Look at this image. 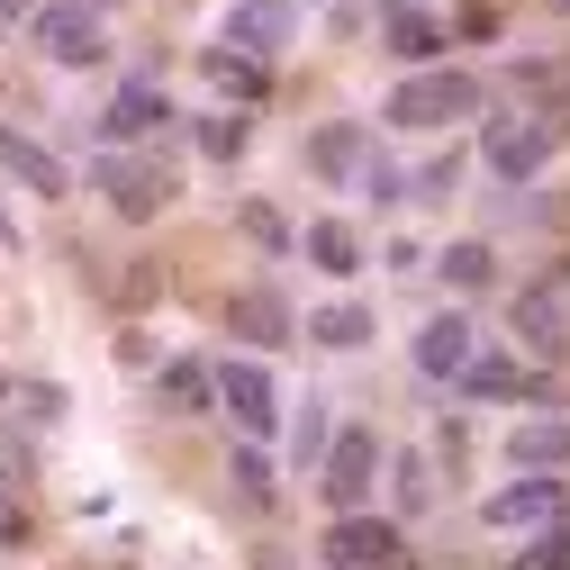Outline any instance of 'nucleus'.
I'll return each instance as SVG.
<instances>
[{
	"mask_svg": "<svg viewBox=\"0 0 570 570\" xmlns=\"http://www.w3.org/2000/svg\"><path fill=\"white\" fill-rule=\"evenodd\" d=\"M227 335H236V353H291L299 344V308H291V291L281 281H245V291L227 299Z\"/></svg>",
	"mask_w": 570,
	"mask_h": 570,
	"instance_id": "9",
	"label": "nucleus"
},
{
	"mask_svg": "<svg viewBox=\"0 0 570 570\" xmlns=\"http://www.w3.org/2000/svg\"><path fill=\"white\" fill-rule=\"evenodd\" d=\"M381 462H390V444H381V425H363V416H344L335 435H326V453H317V498H326V517H353V508H372V489H381Z\"/></svg>",
	"mask_w": 570,
	"mask_h": 570,
	"instance_id": "2",
	"label": "nucleus"
},
{
	"mask_svg": "<svg viewBox=\"0 0 570 570\" xmlns=\"http://www.w3.org/2000/svg\"><path fill=\"white\" fill-rule=\"evenodd\" d=\"M190 136H199V155H208V164H245L254 118H245V109H208V118H190Z\"/></svg>",
	"mask_w": 570,
	"mask_h": 570,
	"instance_id": "25",
	"label": "nucleus"
},
{
	"mask_svg": "<svg viewBox=\"0 0 570 570\" xmlns=\"http://www.w3.org/2000/svg\"><path fill=\"white\" fill-rule=\"evenodd\" d=\"M435 281H444L453 299H480L489 281H498V245H489V236H453V245L435 254Z\"/></svg>",
	"mask_w": 570,
	"mask_h": 570,
	"instance_id": "20",
	"label": "nucleus"
},
{
	"mask_svg": "<svg viewBox=\"0 0 570 570\" xmlns=\"http://www.w3.org/2000/svg\"><path fill=\"white\" fill-rule=\"evenodd\" d=\"M299 254H308L326 281H353V272H363V236H353L344 218H317V227L299 236Z\"/></svg>",
	"mask_w": 570,
	"mask_h": 570,
	"instance_id": "24",
	"label": "nucleus"
},
{
	"mask_svg": "<svg viewBox=\"0 0 570 570\" xmlns=\"http://www.w3.org/2000/svg\"><path fill=\"white\" fill-rule=\"evenodd\" d=\"M164 136H181V109L164 100V82L155 73H127L118 91H109V109H100V146H164Z\"/></svg>",
	"mask_w": 570,
	"mask_h": 570,
	"instance_id": "7",
	"label": "nucleus"
},
{
	"mask_svg": "<svg viewBox=\"0 0 570 570\" xmlns=\"http://www.w3.org/2000/svg\"><path fill=\"white\" fill-rule=\"evenodd\" d=\"M480 164H489V181L525 190V181L552 164V118H534V109H498V118L480 127Z\"/></svg>",
	"mask_w": 570,
	"mask_h": 570,
	"instance_id": "6",
	"label": "nucleus"
},
{
	"mask_svg": "<svg viewBox=\"0 0 570 570\" xmlns=\"http://www.w3.org/2000/svg\"><path fill=\"white\" fill-rule=\"evenodd\" d=\"M19 19H37V0H0V28H19Z\"/></svg>",
	"mask_w": 570,
	"mask_h": 570,
	"instance_id": "34",
	"label": "nucleus"
},
{
	"mask_svg": "<svg viewBox=\"0 0 570 570\" xmlns=\"http://www.w3.org/2000/svg\"><path fill=\"white\" fill-rule=\"evenodd\" d=\"M208 82H218L227 100H263V91H272V63H254V55H236V46H208Z\"/></svg>",
	"mask_w": 570,
	"mask_h": 570,
	"instance_id": "26",
	"label": "nucleus"
},
{
	"mask_svg": "<svg viewBox=\"0 0 570 570\" xmlns=\"http://www.w3.org/2000/svg\"><path fill=\"white\" fill-rule=\"evenodd\" d=\"M444 37H471V46H480V37H498V10H462Z\"/></svg>",
	"mask_w": 570,
	"mask_h": 570,
	"instance_id": "32",
	"label": "nucleus"
},
{
	"mask_svg": "<svg viewBox=\"0 0 570 570\" xmlns=\"http://www.w3.org/2000/svg\"><path fill=\"white\" fill-rule=\"evenodd\" d=\"M471 353H480V326H471L462 308H435V317L416 326V344H407V363H416V381H435V390H453Z\"/></svg>",
	"mask_w": 570,
	"mask_h": 570,
	"instance_id": "12",
	"label": "nucleus"
},
{
	"mask_svg": "<svg viewBox=\"0 0 570 570\" xmlns=\"http://www.w3.org/2000/svg\"><path fill=\"white\" fill-rule=\"evenodd\" d=\"M453 399H471V407H525V399H543L552 407V381L525 363V353H471V363H462V381H453Z\"/></svg>",
	"mask_w": 570,
	"mask_h": 570,
	"instance_id": "10",
	"label": "nucleus"
},
{
	"mask_svg": "<svg viewBox=\"0 0 570 570\" xmlns=\"http://www.w3.org/2000/svg\"><path fill=\"white\" fill-rule=\"evenodd\" d=\"M480 525H498V534H543V525H570V471H517L498 498H480Z\"/></svg>",
	"mask_w": 570,
	"mask_h": 570,
	"instance_id": "8",
	"label": "nucleus"
},
{
	"mask_svg": "<svg viewBox=\"0 0 570 570\" xmlns=\"http://www.w3.org/2000/svg\"><path fill=\"white\" fill-rule=\"evenodd\" d=\"M508 326H517V344H525V353L561 363V353H570V299H561V281H534V291H517Z\"/></svg>",
	"mask_w": 570,
	"mask_h": 570,
	"instance_id": "14",
	"label": "nucleus"
},
{
	"mask_svg": "<svg viewBox=\"0 0 570 570\" xmlns=\"http://www.w3.org/2000/svg\"><path fill=\"white\" fill-rule=\"evenodd\" d=\"M299 335H308L317 353H363V344L381 335V317H372L363 299H326V308H308V317H299Z\"/></svg>",
	"mask_w": 570,
	"mask_h": 570,
	"instance_id": "16",
	"label": "nucleus"
},
{
	"mask_svg": "<svg viewBox=\"0 0 570 570\" xmlns=\"http://www.w3.org/2000/svg\"><path fill=\"white\" fill-rule=\"evenodd\" d=\"M444 190H462V164H453V155H435V164L407 181V199H444Z\"/></svg>",
	"mask_w": 570,
	"mask_h": 570,
	"instance_id": "31",
	"label": "nucleus"
},
{
	"mask_svg": "<svg viewBox=\"0 0 570 570\" xmlns=\"http://www.w3.org/2000/svg\"><path fill=\"white\" fill-rule=\"evenodd\" d=\"M326 435H335V416L308 399L299 416H291V471H317V453H326Z\"/></svg>",
	"mask_w": 570,
	"mask_h": 570,
	"instance_id": "29",
	"label": "nucleus"
},
{
	"mask_svg": "<svg viewBox=\"0 0 570 570\" xmlns=\"http://www.w3.org/2000/svg\"><path fill=\"white\" fill-rule=\"evenodd\" d=\"M407 543H399V525L390 517H372V508H353V517H326V534H317V561L326 570H381V561H399Z\"/></svg>",
	"mask_w": 570,
	"mask_h": 570,
	"instance_id": "11",
	"label": "nucleus"
},
{
	"mask_svg": "<svg viewBox=\"0 0 570 570\" xmlns=\"http://www.w3.org/2000/svg\"><path fill=\"white\" fill-rule=\"evenodd\" d=\"M236 227H245V236H254L263 254H291V245H299V227H291V218H281V208H272V199H245V208H236Z\"/></svg>",
	"mask_w": 570,
	"mask_h": 570,
	"instance_id": "27",
	"label": "nucleus"
},
{
	"mask_svg": "<svg viewBox=\"0 0 570 570\" xmlns=\"http://www.w3.org/2000/svg\"><path fill=\"white\" fill-rule=\"evenodd\" d=\"M218 46H236V55L272 63L281 46H291V0H236V10H227V37H218Z\"/></svg>",
	"mask_w": 570,
	"mask_h": 570,
	"instance_id": "15",
	"label": "nucleus"
},
{
	"mask_svg": "<svg viewBox=\"0 0 570 570\" xmlns=\"http://www.w3.org/2000/svg\"><path fill=\"white\" fill-rule=\"evenodd\" d=\"M381 570H407V552H399V561H381Z\"/></svg>",
	"mask_w": 570,
	"mask_h": 570,
	"instance_id": "36",
	"label": "nucleus"
},
{
	"mask_svg": "<svg viewBox=\"0 0 570 570\" xmlns=\"http://www.w3.org/2000/svg\"><path fill=\"white\" fill-rule=\"evenodd\" d=\"M82 181L118 208L127 227H146V218H164V208H173V173H164V155L146 164V155H127V146H100V155L82 164Z\"/></svg>",
	"mask_w": 570,
	"mask_h": 570,
	"instance_id": "4",
	"label": "nucleus"
},
{
	"mask_svg": "<svg viewBox=\"0 0 570 570\" xmlns=\"http://www.w3.org/2000/svg\"><path fill=\"white\" fill-rule=\"evenodd\" d=\"M508 570H570V525H543V534H517Z\"/></svg>",
	"mask_w": 570,
	"mask_h": 570,
	"instance_id": "28",
	"label": "nucleus"
},
{
	"mask_svg": "<svg viewBox=\"0 0 570 570\" xmlns=\"http://www.w3.org/2000/svg\"><path fill=\"white\" fill-rule=\"evenodd\" d=\"M227 489H236L245 517H272L281 508V471L263 462V444H227Z\"/></svg>",
	"mask_w": 570,
	"mask_h": 570,
	"instance_id": "22",
	"label": "nucleus"
},
{
	"mask_svg": "<svg viewBox=\"0 0 570 570\" xmlns=\"http://www.w3.org/2000/svg\"><path fill=\"white\" fill-rule=\"evenodd\" d=\"M390 525H416V517H435V462L425 453H390Z\"/></svg>",
	"mask_w": 570,
	"mask_h": 570,
	"instance_id": "21",
	"label": "nucleus"
},
{
	"mask_svg": "<svg viewBox=\"0 0 570 570\" xmlns=\"http://www.w3.org/2000/svg\"><path fill=\"white\" fill-rule=\"evenodd\" d=\"M164 407L173 416H208V407H218V390H208V363H199V353H164Z\"/></svg>",
	"mask_w": 570,
	"mask_h": 570,
	"instance_id": "23",
	"label": "nucleus"
},
{
	"mask_svg": "<svg viewBox=\"0 0 570 570\" xmlns=\"http://www.w3.org/2000/svg\"><path fill=\"white\" fill-rule=\"evenodd\" d=\"M363 155H372V127H353V118H326V127L308 136V173H317V181H353Z\"/></svg>",
	"mask_w": 570,
	"mask_h": 570,
	"instance_id": "18",
	"label": "nucleus"
},
{
	"mask_svg": "<svg viewBox=\"0 0 570 570\" xmlns=\"http://www.w3.org/2000/svg\"><path fill=\"white\" fill-rule=\"evenodd\" d=\"M489 109V82L471 63H416L381 91V127L390 136H425V127H453V118H480Z\"/></svg>",
	"mask_w": 570,
	"mask_h": 570,
	"instance_id": "1",
	"label": "nucleus"
},
{
	"mask_svg": "<svg viewBox=\"0 0 570 570\" xmlns=\"http://www.w3.org/2000/svg\"><path fill=\"white\" fill-rule=\"evenodd\" d=\"M0 543H10V552H19V543H28V517H19V508H10V498H0Z\"/></svg>",
	"mask_w": 570,
	"mask_h": 570,
	"instance_id": "33",
	"label": "nucleus"
},
{
	"mask_svg": "<svg viewBox=\"0 0 570 570\" xmlns=\"http://www.w3.org/2000/svg\"><path fill=\"white\" fill-rule=\"evenodd\" d=\"M552 10H561V19H570V0H552Z\"/></svg>",
	"mask_w": 570,
	"mask_h": 570,
	"instance_id": "37",
	"label": "nucleus"
},
{
	"mask_svg": "<svg viewBox=\"0 0 570 570\" xmlns=\"http://www.w3.org/2000/svg\"><path fill=\"white\" fill-rule=\"evenodd\" d=\"M508 462L517 471H570V416L543 407L534 425H508Z\"/></svg>",
	"mask_w": 570,
	"mask_h": 570,
	"instance_id": "17",
	"label": "nucleus"
},
{
	"mask_svg": "<svg viewBox=\"0 0 570 570\" xmlns=\"http://www.w3.org/2000/svg\"><path fill=\"white\" fill-rule=\"evenodd\" d=\"M0 245H19V218H10V208H0Z\"/></svg>",
	"mask_w": 570,
	"mask_h": 570,
	"instance_id": "35",
	"label": "nucleus"
},
{
	"mask_svg": "<svg viewBox=\"0 0 570 570\" xmlns=\"http://www.w3.org/2000/svg\"><path fill=\"white\" fill-rule=\"evenodd\" d=\"M28 37H37V55L55 63V73H91V63H109V28H100V0H37Z\"/></svg>",
	"mask_w": 570,
	"mask_h": 570,
	"instance_id": "5",
	"label": "nucleus"
},
{
	"mask_svg": "<svg viewBox=\"0 0 570 570\" xmlns=\"http://www.w3.org/2000/svg\"><path fill=\"white\" fill-rule=\"evenodd\" d=\"M353 181L372 190V208H407V173L390 164V146H372V155H363V173H353Z\"/></svg>",
	"mask_w": 570,
	"mask_h": 570,
	"instance_id": "30",
	"label": "nucleus"
},
{
	"mask_svg": "<svg viewBox=\"0 0 570 570\" xmlns=\"http://www.w3.org/2000/svg\"><path fill=\"white\" fill-rule=\"evenodd\" d=\"M0 173H10L28 199H46V208H63V199H73V173H63V155L46 146V136H19V127H0Z\"/></svg>",
	"mask_w": 570,
	"mask_h": 570,
	"instance_id": "13",
	"label": "nucleus"
},
{
	"mask_svg": "<svg viewBox=\"0 0 570 570\" xmlns=\"http://www.w3.org/2000/svg\"><path fill=\"white\" fill-rule=\"evenodd\" d=\"M453 37L435 28V19H416L407 0H381V55H399V63H435Z\"/></svg>",
	"mask_w": 570,
	"mask_h": 570,
	"instance_id": "19",
	"label": "nucleus"
},
{
	"mask_svg": "<svg viewBox=\"0 0 570 570\" xmlns=\"http://www.w3.org/2000/svg\"><path fill=\"white\" fill-rule=\"evenodd\" d=\"M208 390H218V416L236 425V444H272L281 435V381L263 353H218L208 363Z\"/></svg>",
	"mask_w": 570,
	"mask_h": 570,
	"instance_id": "3",
	"label": "nucleus"
}]
</instances>
